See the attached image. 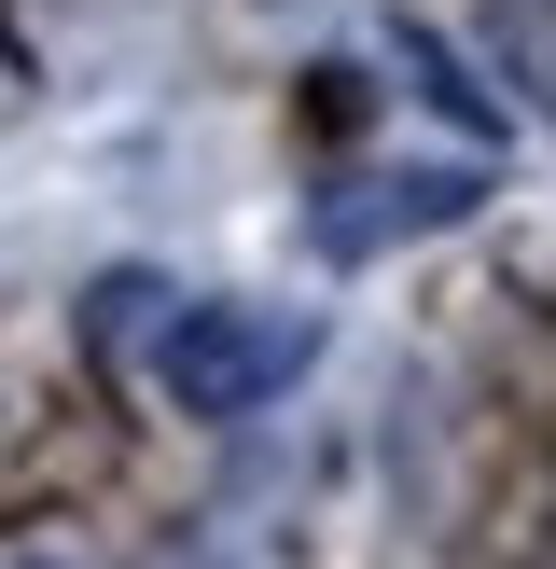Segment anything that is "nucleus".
Instances as JSON below:
<instances>
[{
    "mask_svg": "<svg viewBox=\"0 0 556 569\" xmlns=\"http://www.w3.org/2000/svg\"><path fill=\"white\" fill-rule=\"evenodd\" d=\"M306 348H320V333L278 320V306H181L167 348H153V376H167L181 417H250V403H278V389L306 376Z\"/></svg>",
    "mask_w": 556,
    "mask_h": 569,
    "instance_id": "f257e3e1",
    "label": "nucleus"
}]
</instances>
